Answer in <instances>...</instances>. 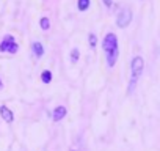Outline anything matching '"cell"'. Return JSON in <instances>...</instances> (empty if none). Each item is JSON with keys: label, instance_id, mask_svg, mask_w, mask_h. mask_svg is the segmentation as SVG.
I'll list each match as a JSON object with an SVG mask.
<instances>
[{"label": "cell", "instance_id": "6da1fadb", "mask_svg": "<svg viewBox=\"0 0 160 151\" xmlns=\"http://www.w3.org/2000/svg\"><path fill=\"white\" fill-rule=\"evenodd\" d=\"M102 47H104V52H105V57H107V65L112 68L115 66L116 60H118V55H119V46H118V36L115 33H107L104 41H102Z\"/></svg>", "mask_w": 160, "mask_h": 151}, {"label": "cell", "instance_id": "7a4b0ae2", "mask_svg": "<svg viewBox=\"0 0 160 151\" xmlns=\"http://www.w3.org/2000/svg\"><path fill=\"white\" fill-rule=\"evenodd\" d=\"M144 69V60L141 57H133L132 61H130V81H129V87H127V95H132L137 84H138V79Z\"/></svg>", "mask_w": 160, "mask_h": 151}, {"label": "cell", "instance_id": "3957f363", "mask_svg": "<svg viewBox=\"0 0 160 151\" xmlns=\"http://www.w3.org/2000/svg\"><path fill=\"white\" fill-rule=\"evenodd\" d=\"M18 49H19V46H18V43H16L14 36H11V35H5V36H3V39H2V43H0V52L16 54V52H18Z\"/></svg>", "mask_w": 160, "mask_h": 151}, {"label": "cell", "instance_id": "277c9868", "mask_svg": "<svg viewBox=\"0 0 160 151\" xmlns=\"http://www.w3.org/2000/svg\"><path fill=\"white\" fill-rule=\"evenodd\" d=\"M132 22V10L130 8H122L116 18V25L119 29H126Z\"/></svg>", "mask_w": 160, "mask_h": 151}, {"label": "cell", "instance_id": "5b68a950", "mask_svg": "<svg viewBox=\"0 0 160 151\" xmlns=\"http://www.w3.org/2000/svg\"><path fill=\"white\" fill-rule=\"evenodd\" d=\"M66 113H68L66 107L64 106H58V107H55V110L52 113V118H53V121H60V120H63L66 117Z\"/></svg>", "mask_w": 160, "mask_h": 151}, {"label": "cell", "instance_id": "8992f818", "mask_svg": "<svg viewBox=\"0 0 160 151\" xmlns=\"http://www.w3.org/2000/svg\"><path fill=\"white\" fill-rule=\"evenodd\" d=\"M0 115H2V118H3L7 123H13V120H14L13 112H11L7 106H2V107H0Z\"/></svg>", "mask_w": 160, "mask_h": 151}, {"label": "cell", "instance_id": "52a82bcc", "mask_svg": "<svg viewBox=\"0 0 160 151\" xmlns=\"http://www.w3.org/2000/svg\"><path fill=\"white\" fill-rule=\"evenodd\" d=\"M33 54H35L38 58L44 55V47H42V44H41L39 41H35V43H33Z\"/></svg>", "mask_w": 160, "mask_h": 151}, {"label": "cell", "instance_id": "ba28073f", "mask_svg": "<svg viewBox=\"0 0 160 151\" xmlns=\"http://www.w3.org/2000/svg\"><path fill=\"white\" fill-rule=\"evenodd\" d=\"M77 8H78V11H87L90 8V0H78Z\"/></svg>", "mask_w": 160, "mask_h": 151}, {"label": "cell", "instance_id": "9c48e42d", "mask_svg": "<svg viewBox=\"0 0 160 151\" xmlns=\"http://www.w3.org/2000/svg\"><path fill=\"white\" fill-rule=\"evenodd\" d=\"M41 81H42L44 84H49V82L52 81V72H50V71H42V74H41Z\"/></svg>", "mask_w": 160, "mask_h": 151}, {"label": "cell", "instance_id": "30bf717a", "mask_svg": "<svg viewBox=\"0 0 160 151\" xmlns=\"http://www.w3.org/2000/svg\"><path fill=\"white\" fill-rule=\"evenodd\" d=\"M39 25H41V29H42L44 32H46V30H49V29H50V21H49V18H41Z\"/></svg>", "mask_w": 160, "mask_h": 151}, {"label": "cell", "instance_id": "8fae6325", "mask_svg": "<svg viewBox=\"0 0 160 151\" xmlns=\"http://www.w3.org/2000/svg\"><path fill=\"white\" fill-rule=\"evenodd\" d=\"M78 55H80L78 49H74V50L71 52V61H72V63H77V60H78Z\"/></svg>", "mask_w": 160, "mask_h": 151}, {"label": "cell", "instance_id": "7c38bea8", "mask_svg": "<svg viewBox=\"0 0 160 151\" xmlns=\"http://www.w3.org/2000/svg\"><path fill=\"white\" fill-rule=\"evenodd\" d=\"M88 39H90V46H91V47H96V43H98L96 35H94V33H90V35H88Z\"/></svg>", "mask_w": 160, "mask_h": 151}, {"label": "cell", "instance_id": "4fadbf2b", "mask_svg": "<svg viewBox=\"0 0 160 151\" xmlns=\"http://www.w3.org/2000/svg\"><path fill=\"white\" fill-rule=\"evenodd\" d=\"M102 2H104V5H105L107 8H110V7H112V3H113L112 0H102Z\"/></svg>", "mask_w": 160, "mask_h": 151}, {"label": "cell", "instance_id": "5bb4252c", "mask_svg": "<svg viewBox=\"0 0 160 151\" xmlns=\"http://www.w3.org/2000/svg\"><path fill=\"white\" fill-rule=\"evenodd\" d=\"M2 88H3V82H2V81H0V90H2Z\"/></svg>", "mask_w": 160, "mask_h": 151}, {"label": "cell", "instance_id": "9a60e30c", "mask_svg": "<svg viewBox=\"0 0 160 151\" xmlns=\"http://www.w3.org/2000/svg\"><path fill=\"white\" fill-rule=\"evenodd\" d=\"M71 151H77V149H71Z\"/></svg>", "mask_w": 160, "mask_h": 151}]
</instances>
